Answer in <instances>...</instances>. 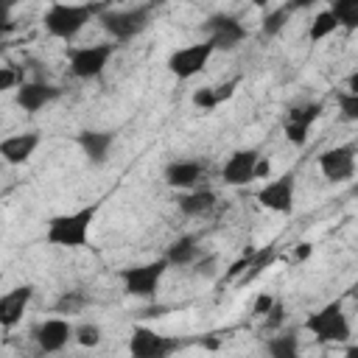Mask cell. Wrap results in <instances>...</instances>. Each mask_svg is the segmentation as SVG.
<instances>
[{"mask_svg": "<svg viewBox=\"0 0 358 358\" xmlns=\"http://www.w3.org/2000/svg\"><path fill=\"white\" fill-rule=\"evenodd\" d=\"M151 14H154V6H129V8L106 6L98 14V22L112 36V42H129V39L140 36L148 28Z\"/></svg>", "mask_w": 358, "mask_h": 358, "instance_id": "277c9868", "label": "cell"}, {"mask_svg": "<svg viewBox=\"0 0 358 358\" xmlns=\"http://www.w3.org/2000/svg\"><path fill=\"white\" fill-rule=\"evenodd\" d=\"M316 165L327 182H347L355 176V143L327 148L316 157Z\"/></svg>", "mask_w": 358, "mask_h": 358, "instance_id": "8fae6325", "label": "cell"}, {"mask_svg": "<svg viewBox=\"0 0 358 358\" xmlns=\"http://www.w3.org/2000/svg\"><path fill=\"white\" fill-rule=\"evenodd\" d=\"M3 50H6V42H3V39H0V56H3Z\"/></svg>", "mask_w": 358, "mask_h": 358, "instance_id": "ab89813d", "label": "cell"}, {"mask_svg": "<svg viewBox=\"0 0 358 358\" xmlns=\"http://www.w3.org/2000/svg\"><path fill=\"white\" fill-rule=\"evenodd\" d=\"M338 109H341V117L344 120H358V92H338Z\"/></svg>", "mask_w": 358, "mask_h": 358, "instance_id": "f1b7e54d", "label": "cell"}, {"mask_svg": "<svg viewBox=\"0 0 358 358\" xmlns=\"http://www.w3.org/2000/svg\"><path fill=\"white\" fill-rule=\"evenodd\" d=\"M268 173H271V162H268L266 157H260V159H257V168H255V179L268 176Z\"/></svg>", "mask_w": 358, "mask_h": 358, "instance_id": "74e56055", "label": "cell"}, {"mask_svg": "<svg viewBox=\"0 0 358 358\" xmlns=\"http://www.w3.org/2000/svg\"><path fill=\"white\" fill-rule=\"evenodd\" d=\"M34 299V285L25 282V285H14L8 288L6 294H0V327L3 330H11L22 322V313L28 310Z\"/></svg>", "mask_w": 358, "mask_h": 358, "instance_id": "9a60e30c", "label": "cell"}, {"mask_svg": "<svg viewBox=\"0 0 358 358\" xmlns=\"http://www.w3.org/2000/svg\"><path fill=\"white\" fill-rule=\"evenodd\" d=\"M213 45L204 39V42H193V45H185V48H176L171 56H168V73L176 76L179 81H187L193 76H199L210 59H213Z\"/></svg>", "mask_w": 358, "mask_h": 358, "instance_id": "ba28073f", "label": "cell"}, {"mask_svg": "<svg viewBox=\"0 0 358 358\" xmlns=\"http://www.w3.org/2000/svg\"><path fill=\"white\" fill-rule=\"evenodd\" d=\"M20 84H22V73L17 67H0V92L14 90Z\"/></svg>", "mask_w": 358, "mask_h": 358, "instance_id": "1f68e13d", "label": "cell"}, {"mask_svg": "<svg viewBox=\"0 0 358 358\" xmlns=\"http://www.w3.org/2000/svg\"><path fill=\"white\" fill-rule=\"evenodd\" d=\"M336 31H338V22H336L333 11H330V8H322V11L313 14V22H310V28H308V39H310V42H322V39H327V36L336 34Z\"/></svg>", "mask_w": 358, "mask_h": 358, "instance_id": "cb8c5ba5", "label": "cell"}, {"mask_svg": "<svg viewBox=\"0 0 358 358\" xmlns=\"http://www.w3.org/2000/svg\"><path fill=\"white\" fill-rule=\"evenodd\" d=\"M266 352L268 358H299V336L296 330H277L268 341H266Z\"/></svg>", "mask_w": 358, "mask_h": 358, "instance_id": "7402d4cb", "label": "cell"}, {"mask_svg": "<svg viewBox=\"0 0 358 358\" xmlns=\"http://www.w3.org/2000/svg\"><path fill=\"white\" fill-rule=\"evenodd\" d=\"M294 190H296V179L291 171H285L282 176L277 179H268L260 190H257V201L271 210V213H280V215H288L294 213Z\"/></svg>", "mask_w": 358, "mask_h": 358, "instance_id": "7c38bea8", "label": "cell"}, {"mask_svg": "<svg viewBox=\"0 0 358 358\" xmlns=\"http://www.w3.org/2000/svg\"><path fill=\"white\" fill-rule=\"evenodd\" d=\"M338 28H347V31H355L358 28V3L355 0H336L330 6Z\"/></svg>", "mask_w": 358, "mask_h": 358, "instance_id": "d4e9b609", "label": "cell"}, {"mask_svg": "<svg viewBox=\"0 0 358 358\" xmlns=\"http://www.w3.org/2000/svg\"><path fill=\"white\" fill-rule=\"evenodd\" d=\"M168 260V266H193L199 257H201V249H199V238L196 235H179L176 241H171L168 252L162 255Z\"/></svg>", "mask_w": 358, "mask_h": 358, "instance_id": "44dd1931", "label": "cell"}, {"mask_svg": "<svg viewBox=\"0 0 358 358\" xmlns=\"http://www.w3.org/2000/svg\"><path fill=\"white\" fill-rule=\"evenodd\" d=\"M282 322H285V308H282V302L277 299V302L271 305V310H268V313L263 316V327H266L268 333H277Z\"/></svg>", "mask_w": 358, "mask_h": 358, "instance_id": "f546056e", "label": "cell"}, {"mask_svg": "<svg viewBox=\"0 0 358 358\" xmlns=\"http://www.w3.org/2000/svg\"><path fill=\"white\" fill-rule=\"evenodd\" d=\"M84 305H87V296H84L81 291H64V294L56 299L53 313H64V316H70V313H78Z\"/></svg>", "mask_w": 358, "mask_h": 358, "instance_id": "83f0119b", "label": "cell"}, {"mask_svg": "<svg viewBox=\"0 0 358 358\" xmlns=\"http://www.w3.org/2000/svg\"><path fill=\"white\" fill-rule=\"evenodd\" d=\"M213 266H215V257H213V255H210V257L201 255V257L193 263V271H196V274H204V277H213V274H215Z\"/></svg>", "mask_w": 358, "mask_h": 358, "instance_id": "d590c367", "label": "cell"}, {"mask_svg": "<svg viewBox=\"0 0 358 358\" xmlns=\"http://www.w3.org/2000/svg\"><path fill=\"white\" fill-rule=\"evenodd\" d=\"M14 28H17V22L11 20V6L0 0V39H3L6 34H11Z\"/></svg>", "mask_w": 358, "mask_h": 358, "instance_id": "836d02e7", "label": "cell"}, {"mask_svg": "<svg viewBox=\"0 0 358 358\" xmlns=\"http://www.w3.org/2000/svg\"><path fill=\"white\" fill-rule=\"evenodd\" d=\"M215 193L210 187H193V190H185L179 199H176V207L182 215L187 218H199V215H207L213 207H215Z\"/></svg>", "mask_w": 358, "mask_h": 358, "instance_id": "ffe728a7", "label": "cell"}, {"mask_svg": "<svg viewBox=\"0 0 358 358\" xmlns=\"http://www.w3.org/2000/svg\"><path fill=\"white\" fill-rule=\"evenodd\" d=\"M313 255V243H308V241H302V243H296V249H294V255H291V260L294 263H302V260H308Z\"/></svg>", "mask_w": 358, "mask_h": 358, "instance_id": "8d00e7d4", "label": "cell"}, {"mask_svg": "<svg viewBox=\"0 0 358 358\" xmlns=\"http://www.w3.org/2000/svg\"><path fill=\"white\" fill-rule=\"evenodd\" d=\"M274 257H277V246H274V243H268V246H263V249H255L252 263H249V274L243 277V282H252L260 271H266V268L274 263Z\"/></svg>", "mask_w": 358, "mask_h": 358, "instance_id": "484cf974", "label": "cell"}, {"mask_svg": "<svg viewBox=\"0 0 358 358\" xmlns=\"http://www.w3.org/2000/svg\"><path fill=\"white\" fill-rule=\"evenodd\" d=\"M103 8H106V3H81V6H73V3H50L48 11H45V17H42V25H45V31L53 39L70 42Z\"/></svg>", "mask_w": 358, "mask_h": 358, "instance_id": "7a4b0ae2", "label": "cell"}, {"mask_svg": "<svg viewBox=\"0 0 358 358\" xmlns=\"http://www.w3.org/2000/svg\"><path fill=\"white\" fill-rule=\"evenodd\" d=\"M260 148H238L227 157L224 168H221V179L224 185L229 187H241V185H249L255 179V168H257V159H260Z\"/></svg>", "mask_w": 358, "mask_h": 358, "instance_id": "5bb4252c", "label": "cell"}, {"mask_svg": "<svg viewBox=\"0 0 358 358\" xmlns=\"http://www.w3.org/2000/svg\"><path fill=\"white\" fill-rule=\"evenodd\" d=\"M294 8H296V6L285 3V6H277V8L266 11V14H263V20H260V34H263V36H268V39H271V36H277V34L288 25V20H291Z\"/></svg>", "mask_w": 358, "mask_h": 358, "instance_id": "603a6c76", "label": "cell"}, {"mask_svg": "<svg viewBox=\"0 0 358 358\" xmlns=\"http://www.w3.org/2000/svg\"><path fill=\"white\" fill-rule=\"evenodd\" d=\"M115 140H117L115 131H101V129H84V131L76 134L78 148L84 151L87 162H92V165H103L109 159V151H112Z\"/></svg>", "mask_w": 358, "mask_h": 358, "instance_id": "ac0fdd59", "label": "cell"}, {"mask_svg": "<svg viewBox=\"0 0 358 358\" xmlns=\"http://www.w3.org/2000/svg\"><path fill=\"white\" fill-rule=\"evenodd\" d=\"M73 338L81 344V347H98L101 344V338H103V330H101V324H95V322H81V324H76L73 327Z\"/></svg>", "mask_w": 358, "mask_h": 358, "instance_id": "4316f807", "label": "cell"}, {"mask_svg": "<svg viewBox=\"0 0 358 358\" xmlns=\"http://www.w3.org/2000/svg\"><path fill=\"white\" fill-rule=\"evenodd\" d=\"M193 106L201 109V112H210L215 109V95H213V87H201L193 92Z\"/></svg>", "mask_w": 358, "mask_h": 358, "instance_id": "4dcf8cb0", "label": "cell"}, {"mask_svg": "<svg viewBox=\"0 0 358 358\" xmlns=\"http://www.w3.org/2000/svg\"><path fill=\"white\" fill-rule=\"evenodd\" d=\"M344 358H358V347H355V344H347V352H344Z\"/></svg>", "mask_w": 358, "mask_h": 358, "instance_id": "f35d334b", "label": "cell"}, {"mask_svg": "<svg viewBox=\"0 0 358 358\" xmlns=\"http://www.w3.org/2000/svg\"><path fill=\"white\" fill-rule=\"evenodd\" d=\"M204 31H207V42L213 45V50H235L246 39V25L232 14L207 17Z\"/></svg>", "mask_w": 358, "mask_h": 358, "instance_id": "9c48e42d", "label": "cell"}, {"mask_svg": "<svg viewBox=\"0 0 358 358\" xmlns=\"http://www.w3.org/2000/svg\"><path fill=\"white\" fill-rule=\"evenodd\" d=\"M168 260L165 257H157V260H148V263H137V266H126L117 271L120 282H123V291L134 299H157V291H159V282L168 271Z\"/></svg>", "mask_w": 358, "mask_h": 358, "instance_id": "5b68a950", "label": "cell"}, {"mask_svg": "<svg viewBox=\"0 0 358 358\" xmlns=\"http://www.w3.org/2000/svg\"><path fill=\"white\" fill-rule=\"evenodd\" d=\"M241 84V78H232V81H227V84H218V87H213V95H215V106L221 103V101H227V98H232V92H235V87Z\"/></svg>", "mask_w": 358, "mask_h": 358, "instance_id": "e575fe53", "label": "cell"}, {"mask_svg": "<svg viewBox=\"0 0 358 358\" xmlns=\"http://www.w3.org/2000/svg\"><path fill=\"white\" fill-rule=\"evenodd\" d=\"M185 344L187 341L179 336H165V333H157L154 327L134 324L129 333V358H171Z\"/></svg>", "mask_w": 358, "mask_h": 358, "instance_id": "8992f818", "label": "cell"}, {"mask_svg": "<svg viewBox=\"0 0 358 358\" xmlns=\"http://www.w3.org/2000/svg\"><path fill=\"white\" fill-rule=\"evenodd\" d=\"M322 101H310L302 106H288V112L282 115V134L291 145H305L308 143V131L310 126L322 117Z\"/></svg>", "mask_w": 358, "mask_h": 358, "instance_id": "30bf717a", "label": "cell"}, {"mask_svg": "<svg viewBox=\"0 0 358 358\" xmlns=\"http://www.w3.org/2000/svg\"><path fill=\"white\" fill-rule=\"evenodd\" d=\"M39 148V134L36 131H22V134H11L0 140V157L8 165H25L34 151Z\"/></svg>", "mask_w": 358, "mask_h": 358, "instance_id": "d6986e66", "label": "cell"}, {"mask_svg": "<svg viewBox=\"0 0 358 358\" xmlns=\"http://www.w3.org/2000/svg\"><path fill=\"white\" fill-rule=\"evenodd\" d=\"M70 341H73V324H70V319H64V316H50V319L39 322V324L34 327V344H36L39 352H45V355L62 352Z\"/></svg>", "mask_w": 358, "mask_h": 358, "instance_id": "4fadbf2b", "label": "cell"}, {"mask_svg": "<svg viewBox=\"0 0 358 358\" xmlns=\"http://www.w3.org/2000/svg\"><path fill=\"white\" fill-rule=\"evenodd\" d=\"M319 344H350V336H352V327H350V319L344 313V302L341 299H333L327 305H322L319 310H313L305 324H302Z\"/></svg>", "mask_w": 358, "mask_h": 358, "instance_id": "3957f363", "label": "cell"}, {"mask_svg": "<svg viewBox=\"0 0 358 358\" xmlns=\"http://www.w3.org/2000/svg\"><path fill=\"white\" fill-rule=\"evenodd\" d=\"M204 173H207V165L201 159H173L165 165L162 179L173 190H193Z\"/></svg>", "mask_w": 358, "mask_h": 358, "instance_id": "2e32d148", "label": "cell"}, {"mask_svg": "<svg viewBox=\"0 0 358 358\" xmlns=\"http://www.w3.org/2000/svg\"><path fill=\"white\" fill-rule=\"evenodd\" d=\"M117 45L115 42H101V45H84V48H70L67 50V64L70 73L81 81L98 78L103 73V67L109 64V59L115 56Z\"/></svg>", "mask_w": 358, "mask_h": 358, "instance_id": "52a82bcc", "label": "cell"}, {"mask_svg": "<svg viewBox=\"0 0 358 358\" xmlns=\"http://www.w3.org/2000/svg\"><path fill=\"white\" fill-rule=\"evenodd\" d=\"M59 95H62V90L53 87V84H45V81H22L17 87L14 101H17V106L22 112H39L48 103H53Z\"/></svg>", "mask_w": 358, "mask_h": 358, "instance_id": "e0dca14e", "label": "cell"}, {"mask_svg": "<svg viewBox=\"0 0 358 358\" xmlns=\"http://www.w3.org/2000/svg\"><path fill=\"white\" fill-rule=\"evenodd\" d=\"M98 210H101V201H92L81 210L53 215L45 227V241L59 249H84L90 243V229Z\"/></svg>", "mask_w": 358, "mask_h": 358, "instance_id": "6da1fadb", "label": "cell"}, {"mask_svg": "<svg viewBox=\"0 0 358 358\" xmlns=\"http://www.w3.org/2000/svg\"><path fill=\"white\" fill-rule=\"evenodd\" d=\"M274 302H277V296H274V294H268V291L257 294V299H255V305H252V316L263 319V316L271 310V305H274Z\"/></svg>", "mask_w": 358, "mask_h": 358, "instance_id": "d6a6232c", "label": "cell"}]
</instances>
